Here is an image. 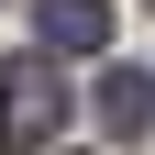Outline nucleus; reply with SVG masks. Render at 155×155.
Listing matches in <instances>:
<instances>
[{
  "label": "nucleus",
  "instance_id": "nucleus-1",
  "mask_svg": "<svg viewBox=\"0 0 155 155\" xmlns=\"http://www.w3.org/2000/svg\"><path fill=\"white\" fill-rule=\"evenodd\" d=\"M11 78V144H45L55 122H67V78L45 67V55H22V67H0Z\"/></svg>",
  "mask_w": 155,
  "mask_h": 155
},
{
  "label": "nucleus",
  "instance_id": "nucleus-2",
  "mask_svg": "<svg viewBox=\"0 0 155 155\" xmlns=\"http://www.w3.org/2000/svg\"><path fill=\"white\" fill-rule=\"evenodd\" d=\"M33 45L45 55H100L111 45V0H33Z\"/></svg>",
  "mask_w": 155,
  "mask_h": 155
},
{
  "label": "nucleus",
  "instance_id": "nucleus-3",
  "mask_svg": "<svg viewBox=\"0 0 155 155\" xmlns=\"http://www.w3.org/2000/svg\"><path fill=\"white\" fill-rule=\"evenodd\" d=\"M100 122H111V133H144V122H155V67H111V78H100Z\"/></svg>",
  "mask_w": 155,
  "mask_h": 155
},
{
  "label": "nucleus",
  "instance_id": "nucleus-4",
  "mask_svg": "<svg viewBox=\"0 0 155 155\" xmlns=\"http://www.w3.org/2000/svg\"><path fill=\"white\" fill-rule=\"evenodd\" d=\"M0 155H11V78H0Z\"/></svg>",
  "mask_w": 155,
  "mask_h": 155
}]
</instances>
